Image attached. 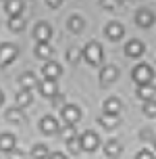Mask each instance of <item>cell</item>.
Wrapping results in <instances>:
<instances>
[{"label":"cell","instance_id":"obj_3","mask_svg":"<svg viewBox=\"0 0 156 159\" xmlns=\"http://www.w3.org/2000/svg\"><path fill=\"white\" fill-rule=\"evenodd\" d=\"M79 144H81V151H96L98 149V144H100V138H98V134L96 132H83V134L79 136Z\"/></svg>","mask_w":156,"mask_h":159},{"label":"cell","instance_id":"obj_28","mask_svg":"<svg viewBox=\"0 0 156 159\" xmlns=\"http://www.w3.org/2000/svg\"><path fill=\"white\" fill-rule=\"evenodd\" d=\"M81 57H83V52H81V48H69V50H67V61H69V63H79V61H81Z\"/></svg>","mask_w":156,"mask_h":159},{"label":"cell","instance_id":"obj_33","mask_svg":"<svg viewBox=\"0 0 156 159\" xmlns=\"http://www.w3.org/2000/svg\"><path fill=\"white\" fill-rule=\"evenodd\" d=\"M8 159H25V155H23V151L13 149V151H11V155H8Z\"/></svg>","mask_w":156,"mask_h":159},{"label":"cell","instance_id":"obj_22","mask_svg":"<svg viewBox=\"0 0 156 159\" xmlns=\"http://www.w3.org/2000/svg\"><path fill=\"white\" fill-rule=\"evenodd\" d=\"M27 105H31V90H19L17 92V107H27Z\"/></svg>","mask_w":156,"mask_h":159},{"label":"cell","instance_id":"obj_27","mask_svg":"<svg viewBox=\"0 0 156 159\" xmlns=\"http://www.w3.org/2000/svg\"><path fill=\"white\" fill-rule=\"evenodd\" d=\"M58 132H61V136H62V140H65V143L71 140V138H77V130H75V126H69V124L62 128V130H58Z\"/></svg>","mask_w":156,"mask_h":159},{"label":"cell","instance_id":"obj_16","mask_svg":"<svg viewBox=\"0 0 156 159\" xmlns=\"http://www.w3.org/2000/svg\"><path fill=\"white\" fill-rule=\"evenodd\" d=\"M4 11L8 13V17H17L23 11V2L21 0H4Z\"/></svg>","mask_w":156,"mask_h":159},{"label":"cell","instance_id":"obj_34","mask_svg":"<svg viewBox=\"0 0 156 159\" xmlns=\"http://www.w3.org/2000/svg\"><path fill=\"white\" fill-rule=\"evenodd\" d=\"M46 4H48L50 8H58V7L62 4V0H46Z\"/></svg>","mask_w":156,"mask_h":159},{"label":"cell","instance_id":"obj_9","mask_svg":"<svg viewBox=\"0 0 156 159\" xmlns=\"http://www.w3.org/2000/svg\"><path fill=\"white\" fill-rule=\"evenodd\" d=\"M38 86H40V92H42L44 96H48V98H52V96L58 94V86H56V80H42Z\"/></svg>","mask_w":156,"mask_h":159},{"label":"cell","instance_id":"obj_19","mask_svg":"<svg viewBox=\"0 0 156 159\" xmlns=\"http://www.w3.org/2000/svg\"><path fill=\"white\" fill-rule=\"evenodd\" d=\"M98 124L102 128H106V130H112V128L119 126V115H108V113H104L98 117Z\"/></svg>","mask_w":156,"mask_h":159},{"label":"cell","instance_id":"obj_26","mask_svg":"<svg viewBox=\"0 0 156 159\" xmlns=\"http://www.w3.org/2000/svg\"><path fill=\"white\" fill-rule=\"evenodd\" d=\"M69 30H71V32H75V34H79L81 30H83V19H81L79 15H73L69 19Z\"/></svg>","mask_w":156,"mask_h":159},{"label":"cell","instance_id":"obj_14","mask_svg":"<svg viewBox=\"0 0 156 159\" xmlns=\"http://www.w3.org/2000/svg\"><path fill=\"white\" fill-rule=\"evenodd\" d=\"M104 113H108V115H119L121 113V101H119L117 96H110L104 101Z\"/></svg>","mask_w":156,"mask_h":159},{"label":"cell","instance_id":"obj_8","mask_svg":"<svg viewBox=\"0 0 156 159\" xmlns=\"http://www.w3.org/2000/svg\"><path fill=\"white\" fill-rule=\"evenodd\" d=\"M135 23L140 25V27H150V25L154 23V13L148 11V8H140L135 13Z\"/></svg>","mask_w":156,"mask_h":159},{"label":"cell","instance_id":"obj_4","mask_svg":"<svg viewBox=\"0 0 156 159\" xmlns=\"http://www.w3.org/2000/svg\"><path fill=\"white\" fill-rule=\"evenodd\" d=\"M61 115H62V119H65V124L75 126L79 119H81V109H79L77 105H65L61 109Z\"/></svg>","mask_w":156,"mask_h":159},{"label":"cell","instance_id":"obj_5","mask_svg":"<svg viewBox=\"0 0 156 159\" xmlns=\"http://www.w3.org/2000/svg\"><path fill=\"white\" fill-rule=\"evenodd\" d=\"M19 50H17L15 44H0V65H11L17 59Z\"/></svg>","mask_w":156,"mask_h":159},{"label":"cell","instance_id":"obj_25","mask_svg":"<svg viewBox=\"0 0 156 159\" xmlns=\"http://www.w3.org/2000/svg\"><path fill=\"white\" fill-rule=\"evenodd\" d=\"M48 155H50V151L46 144H36L31 149V159H48Z\"/></svg>","mask_w":156,"mask_h":159},{"label":"cell","instance_id":"obj_23","mask_svg":"<svg viewBox=\"0 0 156 159\" xmlns=\"http://www.w3.org/2000/svg\"><path fill=\"white\" fill-rule=\"evenodd\" d=\"M23 27H25V19L21 15L8 17V30H11V32H21Z\"/></svg>","mask_w":156,"mask_h":159},{"label":"cell","instance_id":"obj_24","mask_svg":"<svg viewBox=\"0 0 156 159\" xmlns=\"http://www.w3.org/2000/svg\"><path fill=\"white\" fill-rule=\"evenodd\" d=\"M50 55H52V46H50L48 42H38V46H36V57L48 59Z\"/></svg>","mask_w":156,"mask_h":159},{"label":"cell","instance_id":"obj_30","mask_svg":"<svg viewBox=\"0 0 156 159\" xmlns=\"http://www.w3.org/2000/svg\"><path fill=\"white\" fill-rule=\"evenodd\" d=\"M67 147H69V153H73V155H77V153L81 151V144H79L77 138H71V140H67Z\"/></svg>","mask_w":156,"mask_h":159},{"label":"cell","instance_id":"obj_35","mask_svg":"<svg viewBox=\"0 0 156 159\" xmlns=\"http://www.w3.org/2000/svg\"><path fill=\"white\" fill-rule=\"evenodd\" d=\"M48 159H67V155H62V153H50V155H48Z\"/></svg>","mask_w":156,"mask_h":159},{"label":"cell","instance_id":"obj_18","mask_svg":"<svg viewBox=\"0 0 156 159\" xmlns=\"http://www.w3.org/2000/svg\"><path fill=\"white\" fill-rule=\"evenodd\" d=\"M61 73H62V67L58 63H46L44 65V78L46 80H56V78H61Z\"/></svg>","mask_w":156,"mask_h":159},{"label":"cell","instance_id":"obj_32","mask_svg":"<svg viewBox=\"0 0 156 159\" xmlns=\"http://www.w3.org/2000/svg\"><path fill=\"white\" fill-rule=\"evenodd\" d=\"M100 7H104V8H115V7H117V0H100Z\"/></svg>","mask_w":156,"mask_h":159},{"label":"cell","instance_id":"obj_10","mask_svg":"<svg viewBox=\"0 0 156 159\" xmlns=\"http://www.w3.org/2000/svg\"><path fill=\"white\" fill-rule=\"evenodd\" d=\"M135 94H137V98H141L144 103H146V101H154L156 98V88L152 86V84H141V86H137Z\"/></svg>","mask_w":156,"mask_h":159},{"label":"cell","instance_id":"obj_11","mask_svg":"<svg viewBox=\"0 0 156 159\" xmlns=\"http://www.w3.org/2000/svg\"><path fill=\"white\" fill-rule=\"evenodd\" d=\"M104 32H106V36H108L110 40H121L125 34V27L121 23H117V21H110L106 27H104Z\"/></svg>","mask_w":156,"mask_h":159},{"label":"cell","instance_id":"obj_2","mask_svg":"<svg viewBox=\"0 0 156 159\" xmlns=\"http://www.w3.org/2000/svg\"><path fill=\"white\" fill-rule=\"evenodd\" d=\"M131 80L137 84V86H141V84H152V80H154V71H152V67L146 63H140L133 67L131 71Z\"/></svg>","mask_w":156,"mask_h":159},{"label":"cell","instance_id":"obj_12","mask_svg":"<svg viewBox=\"0 0 156 159\" xmlns=\"http://www.w3.org/2000/svg\"><path fill=\"white\" fill-rule=\"evenodd\" d=\"M33 36L38 42H48L50 36H52V30H50V25L48 23H38L36 25V30H33Z\"/></svg>","mask_w":156,"mask_h":159},{"label":"cell","instance_id":"obj_20","mask_svg":"<svg viewBox=\"0 0 156 159\" xmlns=\"http://www.w3.org/2000/svg\"><path fill=\"white\" fill-rule=\"evenodd\" d=\"M23 119H25V113L21 111V107L6 109V121H11V124H21Z\"/></svg>","mask_w":156,"mask_h":159},{"label":"cell","instance_id":"obj_36","mask_svg":"<svg viewBox=\"0 0 156 159\" xmlns=\"http://www.w3.org/2000/svg\"><path fill=\"white\" fill-rule=\"evenodd\" d=\"M2 101H4V94H2V90H0V105H2Z\"/></svg>","mask_w":156,"mask_h":159},{"label":"cell","instance_id":"obj_13","mask_svg":"<svg viewBox=\"0 0 156 159\" xmlns=\"http://www.w3.org/2000/svg\"><path fill=\"white\" fill-rule=\"evenodd\" d=\"M119 78V69L115 65H106V67H102L100 69V80L102 84H108V82H115Z\"/></svg>","mask_w":156,"mask_h":159},{"label":"cell","instance_id":"obj_38","mask_svg":"<svg viewBox=\"0 0 156 159\" xmlns=\"http://www.w3.org/2000/svg\"><path fill=\"white\" fill-rule=\"evenodd\" d=\"M125 2H127V0H125Z\"/></svg>","mask_w":156,"mask_h":159},{"label":"cell","instance_id":"obj_29","mask_svg":"<svg viewBox=\"0 0 156 159\" xmlns=\"http://www.w3.org/2000/svg\"><path fill=\"white\" fill-rule=\"evenodd\" d=\"M144 113H146L148 117H156V98H154V101H146V103H144Z\"/></svg>","mask_w":156,"mask_h":159},{"label":"cell","instance_id":"obj_37","mask_svg":"<svg viewBox=\"0 0 156 159\" xmlns=\"http://www.w3.org/2000/svg\"><path fill=\"white\" fill-rule=\"evenodd\" d=\"M154 147H156V138H154Z\"/></svg>","mask_w":156,"mask_h":159},{"label":"cell","instance_id":"obj_7","mask_svg":"<svg viewBox=\"0 0 156 159\" xmlns=\"http://www.w3.org/2000/svg\"><path fill=\"white\" fill-rule=\"evenodd\" d=\"M40 130H42L44 134H54V132H58V130H61V126H58L56 117H52V115H46V117L40 119Z\"/></svg>","mask_w":156,"mask_h":159},{"label":"cell","instance_id":"obj_6","mask_svg":"<svg viewBox=\"0 0 156 159\" xmlns=\"http://www.w3.org/2000/svg\"><path fill=\"white\" fill-rule=\"evenodd\" d=\"M144 50H146V44L140 42V40H129L127 44H125V55L135 59V57H141L144 55Z\"/></svg>","mask_w":156,"mask_h":159},{"label":"cell","instance_id":"obj_31","mask_svg":"<svg viewBox=\"0 0 156 159\" xmlns=\"http://www.w3.org/2000/svg\"><path fill=\"white\" fill-rule=\"evenodd\" d=\"M135 159H154V153L148 151V149H141V151L135 155Z\"/></svg>","mask_w":156,"mask_h":159},{"label":"cell","instance_id":"obj_15","mask_svg":"<svg viewBox=\"0 0 156 159\" xmlns=\"http://www.w3.org/2000/svg\"><path fill=\"white\" fill-rule=\"evenodd\" d=\"M121 153H123V147H121L119 140H108V143L104 144V155H106V157L115 159V157H119Z\"/></svg>","mask_w":156,"mask_h":159},{"label":"cell","instance_id":"obj_17","mask_svg":"<svg viewBox=\"0 0 156 159\" xmlns=\"http://www.w3.org/2000/svg\"><path fill=\"white\" fill-rule=\"evenodd\" d=\"M15 136L13 134H8V132H4V134H0V151H4V153H11L13 149H15Z\"/></svg>","mask_w":156,"mask_h":159},{"label":"cell","instance_id":"obj_1","mask_svg":"<svg viewBox=\"0 0 156 159\" xmlns=\"http://www.w3.org/2000/svg\"><path fill=\"white\" fill-rule=\"evenodd\" d=\"M83 59H86L90 65H100L102 63V57H104V50H102L100 46V42H87L86 46H83Z\"/></svg>","mask_w":156,"mask_h":159},{"label":"cell","instance_id":"obj_21","mask_svg":"<svg viewBox=\"0 0 156 159\" xmlns=\"http://www.w3.org/2000/svg\"><path fill=\"white\" fill-rule=\"evenodd\" d=\"M19 84H21V88H23V90H31V88L38 86L40 82L36 80V75H33V73H23V75L19 78Z\"/></svg>","mask_w":156,"mask_h":159}]
</instances>
